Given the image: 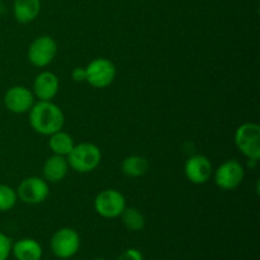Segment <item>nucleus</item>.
<instances>
[{
    "instance_id": "13",
    "label": "nucleus",
    "mask_w": 260,
    "mask_h": 260,
    "mask_svg": "<svg viewBox=\"0 0 260 260\" xmlns=\"http://www.w3.org/2000/svg\"><path fill=\"white\" fill-rule=\"evenodd\" d=\"M69 169L70 167L66 156L53 154L43 162L42 178L47 183H58L68 175Z\"/></svg>"
},
{
    "instance_id": "22",
    "label": "nucleus",
    "mask_w": 260,
    "mask_h": 260,
    "mask_svg": "<svg viewBox=\"0 0 260 260\" xmlns=\"http://www.w3.org/2000/svg\"><path fill=\"white\" fill-rule=\"evenodd\" d=\"M71 78H73V80L76 81V83H84V81H86L85 68L79 66V68L74 69L73 73H71Z\"/></svg>"
},
{
    "instance_id": "12",
    "label": "nucleus",
    "mask_w": 260,
    "mask_h": 260,
    "mask_svg": "<svg viewBox=\"0 0 260 260\" xmlns=\"http://www.w3.org/2000/svg\"><path fill=\"white\" fill-rule=\"evenodd\" d=\"M60 81L51 71H42L38 74L33 81L32 91L38 101H52L58 93Z\"/></svg>"
},
{
    "instance_id": "4",
    "label": "nucleus",
    "mask_w": 260,
    "mask_h": 260,
    "mask_svg": "<svg viewBox=\"0 0 260 260\" xmlns=\"http://www.w3.org/2000/svg\"><path fill=\"white\" fill-rule=\"evenodd\" d=\"M80 235L71 228H62L55 231L51 238L50 248L55 256L60 259H70L76 255L80 249Z\"/></svg>"
},
{
    "instance_id": "18",
    "label": "nucleus",
    "mask_w": 260,
    "mask_h": 260,
    "mask_svg": "<svg viewBox=\"0 0 260 260\" xmlns=\"http://www.w3.org/2000/svg\"><path fill=\"white\" fill-rule=\"evenodd\" d=\"M119 217L122 218L124 228L129 231H141L146 223L144 213L136 207H126Z\"/></svg>"
},
{
    "instance_id": "19",
    "label": "nucleus",
    "mask_w": 260,
    "mask_h": 260,
    "mask_svg": "<svg viewBox=\"0 0 260 260\" xmlns=\"http://www.w3.org/2000/svg\"><path fill=\"white\" fill-rule=\"evenodd\" d=\"M18 196L10 185L0 184V212H7L17 205Z\"/></svg>"
},
{
    "instance_id": "15",
    "label": "nucleus",
    "mask_w": 260,
    "mask_h": 260,
    "mask_svg": "<svg viewBox=\"0 0 260 260\" xmlns=\"http://www.w3.org/2000/svg\"><path fill=\"white\" fill-rule=\"evenodd\" d=\"M41 0H14L13 15L22 24L33 22L40 15Z\"/></svg>"
},
{
    "instance_id": "20",
    "label": "nucleus",
    "mask_w": 260,
    "mask_h": 260,
    "mask_svg": "<svg viewBox=\"0 0 260 260\" xmlns=\"http://www.w3.org/2000/svg\"><path fill=\"white\" fill-rule=\"evenodd\" d=\"M12 240L9 236L0 231V260H8L12 254Z\"/></svg>"
},
{
    "instance_id": "2",
    "label": "nucleus",
    "mask_w": 260,
    "mask_h": 260,
    "mask_svg": "<svg viewBox=\"0 0 260 260\" xmlns=\"http://www.w3.org/2000/svg\"><path fill=\"white\" fill-rule=\"evenodd\" d=\"M66 159L71 169L76 173L86 174L94 172L99 167L102 161V151L95 144L81 142L74 146Z\"/></svg>"
},
{
    "instance_id": "6",
    "label": "nucleus",
    "mask_w": 260,
    "mask_h": 260,
    "mask_svg": "<svg viewBox=\"0 0 260 260\" xmlns=\"http://www.w3.org/2000/svg\"><path fill=\"white\" fill-rule=\"evenodd\" d=\"M127 207L126 198L117 189H103L94 200V210L103 218H117Z\"/></svg>"
},
{
    "instance_id": "14",
    "label": "nucleus",
    "mask_w": 260,
    "mask_h": 260,
    "mask_svg": "<svg viewBox=\"0 0 260 260\" xmlns=\"http://www.w3.org/2000/svg\"><path fill=\"white\" fill-rule=\"evenodd\" d=\"M12 254L17 260H41L43 249L37 240L25 238L12 244Z\"/></svg>"
},
{
    "instance_id": "5",
    "label": "nucleus",
    "mask_w": 260,
    "mask_h": 260,
    "mask_svg": "<svg viewBox=\"0 0 260 260\" xmlns=\"http://www.w3.org/2000/svg\"><path fill=\"white\" fill-rule=\"evenodd\" d=\"M86 83L95 89H104L111 85L117 75V69L111 60L104 57L94 58L85 66Z\"/></svg>"
},
{
    "instance_id": "10",
    "label": "nucleus",
    "mask_w": 260,
    "mask_h": 260,
    "mask_svg": "<svg viewBox=\"0 0 260 260\" xmlns=\"http://www.w3.org/2000/svg\"><path fill=\"white\" fill-rule=\"evenodd\" d=\"M35 103V94L27 86L14 85L8 89L4 95L5 107L14 114L28 113Z\"/></svg>"
},
{
    "instance_id": "1",
    "label": "nucleus",
    "mask_w": 260,
    "mask_h": 260,
    "mask_svg": "<svg viewBox=\"0 0 260 260\" xmlns=\"http://www.w3.org/2000/svg\"><path fill=\"white\" fill-rule=\"evenodd\" d=\"M28 113L30 127L42 136H51L62 129L65 123L62 109L52 101H38Z\"/></svg>"
},
{
    "instance_id": "7",
    "label": "nucleus",
    "mask_w": 260,
    "mask_h": 260,
    "mask_svg": "<svg viewBox=\"0 0 260 260\" xmlns=\"http://www.w3.org/2000/svg\"><path fill=\"white\" fill-rule=\"evenodd\" d=\"M57 55V43L51 36H40L32 41L27 51L29 62L36 68H46Z\"/></svg>"
},
{
    "instance_id": "3",
    "label": "nucleus",
    "mask_w": 260,
    "mask_h": 260,
    "mask_svg": "<svg viewBox=\"0 0 260 260\" xmlns=\"http://www.w3.org/2000/svg\"><path fill=\"white\" fill-rule=\"evenodd\" d=\"M235 145L248 160L260 159V127L254 122H246L235 132Z\"/></svg>"
},
{
    "instance_id": "11",
    "label": "nucleus",
    "mask_w": 260,
    "mask_h": 260,
    "mask_svg": "<svg viewBox=\"0 0 260 260\" xmlns=\"http://www.w3.org/2000/svg\"><path fill=\"white\" fill-rule=\"evenodd\" d=\"M184 174L193 184H205L213 174L212 162L205 155H193L185 161Z\"/></svg>"
},
{
    "instance_id": "9",
    "label": "nucleus",
    "mask_w": 260,
    "mask_h": 260,
    "mask_svg": "<svg viewBox=\"0 0 260 260\" xmlns=\"http://www.w3.org/2000/svg\"><path fill=\"white\" fill-rule=\"evenodd\" d=\"M18 200L27 205H40L50 196V187L43 178L28 177L20 182L15 190Z\"/></svg>"
},
{
    "instance_id": "8",
    "label": "nucleus",
    "mask_w": 260,
    "mask_h": 260,
    "mask_svg": "<svg viewBox=\"0 0 260 260\" xmlns=\"http://www.w3.org/2000/svg\"><path fill=\"white\" fill-rule=\"evenodd\" d=\"M213 178L218 188L223 190H234L243 183L245 170L238 160H226L213 172Z\"/></svg>"
},
{
    "instance_id": "17",
    "label": "nucleus",
    "mask_w": 260,
    "mask_h": 260,
    "mask_svg": "<svg viewBox=\"0 0 260 260\" xmlns=\"http://www.w3.org/2000/svg\"><path fill=\"white\" fill-rule=\"evenodd\" d=\"M48 146H50L51 151L55 155L68 156L71 150L74 149V146H75V142H74L71 135L60 129V131L51 135L50 140H48Z\"/></svg>"
},
{
    "instance_id": "16",
    "label": "nucleus",
    "mask_w": 260,
    "mask_h": 260,
    "mask_svg": "<svg viewBox=\"0 0 260 260\" xmlns=\"http://www.w3.org/2000/svg\"><path fill=\"white\" fill-rule=\"evenodd\" d=\"M121 168L126 177L140 178L149 170V160L141 155H131L122 161Z\"/></svg>"
},
{
    "instance_id": "23",
    "label": "nucleus",
    "mask_w": 260,
    "mask_h": 260,
    "mask_svg": "<svg viewBox=\"0 0 260 260\" xmlns=\"http://www.w3.org/2000/svg\"><path fill=\"white\" fill-rule=\"evenodd\" d=\"M93 260H107V259H103V258H96V259H93Z\"/></svg>"
},
{
    "instance_id": "21",
    "label": "nucleus",
    "mask_w": 260,
    "mask_h": 260,
    "mask_svg": "<svg viewBox=\"0 0 260 260\" xmlns=\"http://www.w3.org/2000/svg\"><path fill=\"white\" fill-rule=\"evenodd\" d=\"M117 260H144V255L139 249L128 248L118 256Z\"/></svg>"
}]
</instances>
